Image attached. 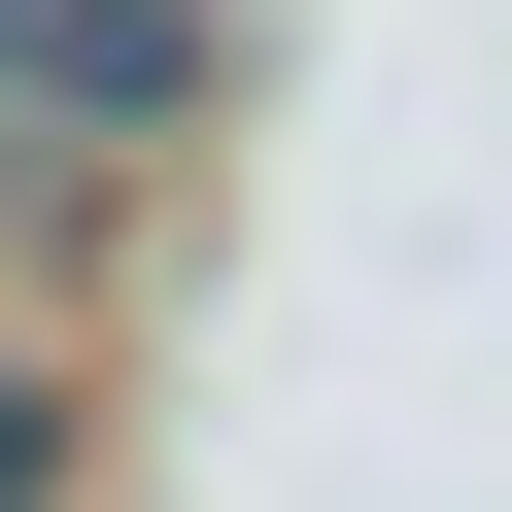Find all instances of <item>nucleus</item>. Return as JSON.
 <instances>
[{"instance_id":"nucleus-1","label":"nucleus","mask_w":512,"mask_h":512,"mask_svg":"<svg viewBox=\"0 0 512 512\" xmlns=\"http://www.w3.org/2000/svg\"><path fill=\"white\" fill-rule=\"evenodd\" d=\"M205 103V0H0V137H171Z\"/></svg>"},{"instance_id":"nucleus-2","label":"nucleus","mask_w":512,"mask_h":512,"mask_svg":"<svg viewBox=\"0 0 512 512\" xmlns=\"http://www.w3.org/2000/svg\"><path fill=\"white\" fill-rule=\"evenodd\" d=\"M0 512H35V376H0Z\"/></svg>"}]
</instances>
